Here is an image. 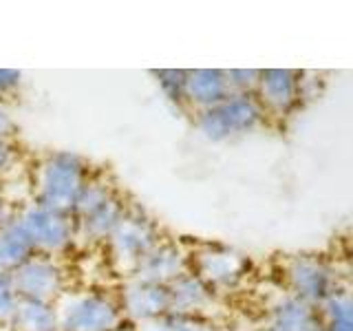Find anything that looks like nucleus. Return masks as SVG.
<instances>
[{
    "label": "nucleus",
    "mask_w": 353,
    "mask_h": 331,
    "mask_svg": "<svg viewBox=\"0 0 353 331\" xmlns=\"http://www.w3.org/2000/svg\"><path fill=\"white\" fill-rule=\"evenodd\" d=\"M82 161L73 154H53L42 170V208L62 212L77 203L84 190Z\"/></svg>",
    "instance_id": "1"
},
{
    "label": "nucleus",
    "mask_w": 353,
    "mask_h": 331,
    "mask_svg": "<svg viewBox=\"0 0 353 331\" xmlns=\"http://www.w3.org/2000/svg\"><path fill=\"white\" fill-rule=\"evenodd\" d=\"M119 320L117 309L104 298L86 296L77 298L73 305L66 307L62 316L64 331H110Z\"/></svg>",
    "instance_id": "2"
},
{
    "label": "nucleus",
    "mask_w": 353,
    "mask_h": 331,
    "mask_svg": "<svg viewBox=\"0 0 353 331\" xmlns=\"http://www.w3.org/2000/svg\"><path fill=\"white\" fill-rule=\"evenodd\" d=\"M11 281H14L16 292H20L27 301L44 303L53 294H58L55 290L60 285V274L51 263L27 261L25 265H20Z\"/></svg>",
    "instance_id": "3"
},
{
    "label": "nucleus",
    "mask_w": 353,
    "mask_h": 331,
    "mask_svg": "<svg viewBox=\"0 0 353 331\" xmlns=\"http://www.w3.org/2000/svg\"><path fill=\"white\" fill-rule=\"evenodd\" d=\"M20 228L25 230L31 245H42L49 250L64 245L69 239V228H66L64 219L49 208H36L27 212Z\"/></svg>",
    "instance_id": "4"
},
{
    "label": "nucleus",
    "mask_w": 353,
    "mask_h": 331,
    "mask_svg": "<svg viewBox=\"0 0 353 331\" xmlns=\"http://www.w3.org/2000/svg\"><path fill=\"white\" fill-rule=\"evenodd\" d=\"M31 248V241L20 223L0 232V272L7 274V270H16L20 265H25L29 261L27 257Z\"/></svg>",
    "instance_id": "5"
},
{
    "label": "nucleus",
    "mask_w": 353,
    "mask_h": 331,
    "mask_svg": "<svg viewBox=\"0 0 353 331\" xmlns=\"http://www.w3.org/2000/svg\"><path fill=\"white\" fill-rule=\"evenodd\" d=\"M115 241L121 252H126L128 257L135 254V259H143L152 250L150 228L143 225L141 221H128V219L121 221L115 228Z\"/></svg>",
    "instance_id": "6"
},
{
    "label": "nucleus",
    "mask_w": 353,
    "mask_h": 331,
    "mask_svg": "<svg viewBox=\"0 0 353 331\" xmlns=\"http://www.w3.org/2000/svg\"><path fill=\"white\" fill-rule=\"evenodd\" d=\"M170 305V292H165L159 283L143 281L135 292L128 296V307L141 318H154L163 312V307Z\"/></svg>",
    "instance_id": "7"
},
{
    "label": "nucleus",
    "mask_w": 353,
    "mask_h": 331,
    "mask_svg": "<svg viewBox=\"0 0 353 331\" xmlns=\"http://www.w3.org/2000/svg\"><path fill=\"white\" fill-rule=\"evenodd\" d=\"M18 331H53L58 327L53 312L38 301H22L16 305V312L11 316Z\"/></svg>",
    "instance_id": "8"
},
{
    "label": "nucleus",
    "mask_w": 353,
    "mask_h": 331,
    "mask_svg": "<svg viewBox=\"0 0 353 331\" xmlns=\"http://www.w3.org/2000/svg\"><path fill=\"white\" fill-rule=\"evenodd\" d=\"M16 287L11 276L0 272V318H11L16 312Z\"/></svg>",
    "instance_id": "9"
},
{
    "label": "nucleus",
    "mask_w": 353,
    "mask_h": 331,
    "mask_svg": "<svg viewBox=\"0 0 353 331\" xmlns=\"http://www.w3.org/2000/svg\"><path fill=\"white\" fill-rule=\"evenodd\" d=\"M18 73H11V71H0V95L3 93H7V91H11L14 86H18Z\"/></svg>",
    "instance_id": "10"
},
{
    "label": "nucleus",
    "mask_w": 353,
    "mask_h": 331,
    "mask_svg": "<svg viewBox=\"0 0 353 331\" xmlns=\"http://www.w3.org/2000/svg\"><path fill=\"white\" fill-rule=\"evenodd\" d=\"M11 159H14V152H11L7 143L0 139V170H5L7 166L11 163Z\"/></svg>",
    "instance_id": "11"
},
{
    "label": "nucleus",
    "mask_w": 353,
    "mask_h": 331,
    "mask_svg": "<svg viewBox=\"0 0 353 331\" xmlns=\"http://www.w3.org/2000/svg\"><path fill=\"white\" fill-rule=\"evenodd\" d=\"M11 130H14V121H11L5 110L0 108V139H3L5 135H9Z\"/></svg>",
    "instance_id": "12"
}]
</instances>
